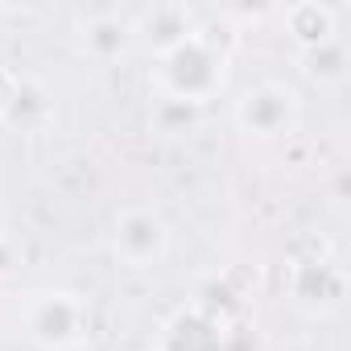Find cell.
Wrapping results in <instances>:
<instances>
[{
  "label": "cell",
  "instance_id": "obj_1",
  "mask_svg": "<svg viewBox=\"0 0 351 351\" xmlns=\"http://www.w3.org/2000/svg\"><path fill=\"white\" fill-rule=\"evenodd\" d=\"M223 83H228V50H219V42H211L207 29L173 46L169 54L153 58V87L161 104L203 108L223 91Z\"/></svg>",
  "mask_w": 351,
  "mask_h": 351
},
{
  "label": "cell",
  "instance_id": "obj_2",
  "mask_svg": "<svg viewBox=\"0 0 351 351\" xmlns=\"http://www.w3.org/2000/svg\"><path fill=\"white\" fill-rule=\"evenodd\" d=\"M21 330L42 351H75L91 335V302L75 289H38L21 306Z\"/></svg>",
  "mask_w": 351,
  "mask_h": 351
},
{
  "label": "cell",
  "instance_id": "obj_3",
  "mask_svg": "<svg viewBox=\"0 0 351 351\" xmlns=\"http://www.w3.org/2000/svg\"><path fill=\"white\" fill-rule=\"evenodd\" d=\"M232 120L248 141L277 145V141L293 136V128L302 120V95H298V87H289L281 79H256L236 95Z\"/></svg>",
  "mask_w": 351,
  "mask_h": 351
},
{
  "label": "cell",
  "instance_id": "obj_4",
  "mask_svg": "<svg viewBox=\"0 0 351 351\" xmlns=\"http://www.w3.org/2000/svg\"><path fill=\"white\" fill-rule=\"evenodd\" d=\"M112 256L120 269L128 273H149L157 265H165L169 248H173V232L165 223V215L149 203H132L124 211H116L112 219Z\"/></svg>",
  "mask_w": 351,
  "mask_h": 351
},
{
  "label": "cell",
  "instance_id": "obj_5",
  "mask_svg": "<svg viewBox=\"0 0 351 351\" xmlns=\"http://www.w3.org/2000/svg\"><path fill=\"white\" fill-rule=\"evenodd\" d=\"M347 298V273L335 261H298L289 269V302L310 318H326Z\"/></svg>",
  "mask_w": 351,
  "mask_h": 351
},
{
  "label": "cell",
  "instance_id": "obj_6",
  "mask_svg": "<svg viewBox=\"0 0 351 351\" xmlns=\"http://www.w3.org/2000/svg\"><path fill=\"white\" fill-rule=\"evenodd\" d=\"M232 318L207 310L203 302H191L182 310H173L161 326L157 351H223V330Z\"/></svg>",
  "mask_w": 351,
  "mask_h": 351
},
{
  "label": "cell",
  "instance_id": "obj_7",
  "mask_svg": "<svg viewBox=\"0 0 351 351\" xmlns=\"http://www.w3.org/2000/svg\"><path fill=\"white\" fill-rule=\"evenodd\" d=\"M203 25L195 21V13L186 5H153V9H141L132 17V42L149 54V58H161L169 54L173 46H182L199 34Z\"/></svg>",
  "mask_w": 351,
  "mask_h": 351
},
{
  "label": "cell",
  "instance_id": "obj_8",
  "mask_svg": "<svg viewBox=\"0 0 351 351\" xmlns=\"http://www.w3.org/2000/svg\"><path fill=\"white\" fill-rule=\"evenodd\" d=\"M75 38H79V54L91 62H116L136 46L132 17H120V13H91L87 21H79Z\"/></svg>",
  "mask_w": 351,
  "mask_h": 351
},
{
  "label": "cell",
  "instance_id": "obj_9",
  "mask_svg": "<svg viewBox=\"0 0 351 351\" xmlns=\"http://www.w3.org/2000/svg\"><path fill=\"white\" fill-rule=\"evenodd\" d=\"M54 120V95L38 79H13V91L0 99V124L17 132H38Z\"/></svg>",
  "mask_w": 351,
  "mask_h": 351
},
{
  "label": "cell",
  "instance_id": "obj_10",
  "mask_svg": "<svg viewBox=\"0 0 351 351\" xmlns=\"http://www.w3.org/2000/svg\"><path fill=\"white\" fill-rule=\"evenodd\" d=\"M281 29L289 34V42L298 50H314L330 38H339V9L318 5V0H298L281 13Z\"/></svg>",
  "mask_w": 351,
  "mask_h": 351
},
{
  "label": "cell",
  "instance_id": "obj_11",
  "mask_svg": "<svg viewBox=\"0 0 351 351\" xmlns=\"http://www.w3.org/2000/svg\"><path fill=\"white\" fill-rule=\"evenodd\" d=\"M302 75L318 87H343L351 79V50H347L343 34L314 50H302Z\"/></svg>",
  "mask_w": 351,
  "mask_h": 351
},
{
  "label": "cell",
  "instance_id": "obj_12",
  "mask_svg": "<svg viewBox=\"0 0 351 351\" xmlns=\"http://www.w3.org/2000/svg\"><path fill=\"white\" fill-rule=\"evenodd\" d=\"M17 269H21V248H17V240H13V236H0V281L13 277Z\"/></svg>",
  "mask_w": 351,
  "mask_h": 351
},
{
  "label": "cell",
  "instance_id": "obj_13",
  "mask_svg": "<svg viewBox=\"0 0 351 351\" xmlns=\"http://www.w3.org/2000/svg\"><path fill=\"white\" fill-rule=\"evenodd\" d=\"M0 236H9V228H5V219H0Z\"/></svg>",
  "mask_w": 351,
  "mask_h": 351
}]
</instances>
